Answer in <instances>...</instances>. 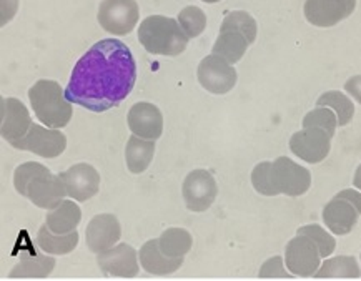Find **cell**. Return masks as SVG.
I'll list each match as a JSON object with an SVG mask.
<instances>
[{"instance_id": "obj_29", "label": "cell", "mask_w": 361, "mask_h": 281, "mask_svg": "<svg viewBox=\"0 0 361 281\" xmlns=\"http://www.w3.org/2000/svg\"><path fill=\"white\" fill-rule=\"evenodd\" d=\"M178 24L182 27L188 39H195L205 30L207 27V15L200 7L188 6L180 11Z\"/></svg>"}, {"instance_id": "obj_11", "label": "cell", "mask_w": 361, "mask_h": 281, "mask_svg": "<svg viewBox=\"0 0 361 281\" xmlns=\"http://www.w3.org/2000/svg\"><path fill=\"white\" fill-rule=\"evenodd\" d=\"M331 135L322 128H303L290 138V150L303 162L317 165L330 155Z\"/></svg>"}, {"instance_id": "obj_3", "label": "cell", "mask_w": 361, "mask_h": 281, "mask_svg": "<svg viewBox=\"0 0 361 281\" xmlns=\"http://www.w3.org/2000/svg\"><path fill=\"white\" fill-rule=\"evenodd\" d=\"M188 37L178 20L165 15H150L143 18L138 27V42L148 54L177 57L188 45Z\"/></svg>"}, {"instance_id": "obj_26", "label": "cell", "mask_w": 361, "mask_h": 281, "mask_svg": "<svg viewBox=\"0 0 361 281\" xmlns=\"http://www.w3.org/2000/svg\"><path fill=\"white\" fill-rule=\"evenodd\" d=\"M160 250L170 258H185L193 246V238L183 228H169L159 238Z\"/></svg>"}, {"instance_id": "obj_16", "label": "cell", "mask_w": 361, "mask_h": 281, "mask_svg": "<svg viewBox=\"0 0 361 281\" xmlns=\"http://www.w3.org/2000/svg\"><path fill=\"white\" fill-rule=\"evenodd\" d=\"M87 248L95 255L115 246L122 238V227L118 218L110 213H100L94 216L87 225Z\"/></svg>"}, {"instance_id": "obj_1", "label": "cell", "mask_w": 361, "mask_h": 281, "mask_svg": "<svg viewBox=\"0 0 361 281\" xmlns=\"http://www.w3.org/2000/svg\"><path fill=\"white\" fill-rule=\"evenodd\" d=\"M137 82L135 58L123 42L99 40L78 58L66 89L68 102L102 113L118 107Z\"/></svg>"}, {"instance_id": "obj_9", "label": "cell", "mask_w": 361, "mask_h": 281, "mask_svg": "<svg viewBox=\"0 0 361 281\" xmlns=\"http://www.w3.org/2000/svg\"><path fill=\"white\" fill-rule=\"evenodd\" d=\"M183 200L185 205L193 213H203L214 205L219 195V187L208 170L198 168L190 172L183 180Z\"/></svg>"}, {"instance_id": "obj_33", "label": "cell", "mask_w": 361, "mask_h": 281, "mask_svg": "<svg viewBox=\"0 0 361 281\" xmlns=\"http://www.w3.org/2000/svg\"><path fill=\"white\" fill-rule=\"evenodd\" d=\"M260 278H291V271L286 268L285 260L281 256H273L262 265Z\"/></svg>"}, {"instance_id": "obj_21", "label": "cell", "mask_w": 361, "mask_h": 281, "mask_svg": "<svg viewBox=\"0 0 361 281\" xmlns=\"http://www.w3.org/2000/svg\"><path fill=\"white\" fill-rule=\"evenodd\" d=\"M55 265V258L52 255H44V253H30L27 251L22 255L20 263L13 266L8 273L11 278H47L52 273Z\"/></svg>"}, {"instance_id": "obj_28", "label": "cell", "mask_w": 361, "mask_h": 281, "mask_svg": "<svg viewBox=\"0 0 361 281\" xmlns=\"http://www.w3.org/2000/svg\"><path fill=\"white\" fill-rule=\"evenodd\" d=\"M220 29H235L242 32V34L250 40V44H253L255 40H257V34H258L257 20H255V18L245 11H233L226 13L224 22H221Z\"/></svg>"}, {"instance_id": "obj_13", "label": "cell", "mask_w": 361, "mask_h": 281, "mask_svg": "<svg viewBox=\"0 0 361 281\" xmlns=\"http://www.w3.org/2000/svg\"><path fill=\"white\" fill-rule=\"evenodd\" d=\"M138 253L135 248L127 243H118L109 250L97 255V265L105 276H117V278H133L140 271L138 265Z\"/></svg>"}, {"instance_id": "obj_32", "label": "cell", "mask_w": 361, "mask_h": 281, "mask_svg": "<svg viewBox=\"0 0 361 281\" xmlns=\"http://www.w3.org/2000/svg\"><path fill=\"white\" fill-rule=\"evenodd\" d=\"M252 185L255 192L260 193L263 196H276L271 180V162H262L253 168Z\"/></svg>"}, {"instance_id": "obj_15", "label": "cell", "mask_w": 361, "mask_h": 281, "mask_svg": "<svg viewBox=\"0 0 361 281\" xmlns=\"http://www.w3.org/2000/svg\"><path fill=\"white\" fill-rule=\"evenodd\" d=\"M32 118L29 110L18 99H2L0 102V133L4 140L8 144L20 140L22 137L27 135V132L32 127Z\"/></svg>"}, {"instance_id": "obj_31", "label": "cell", "mask_w": 361, "mask_h": 281, "mask_svg": "<svg viewBox=\"0 0 361 281\" xmlns=\"http://www.w3.org/2000/svg\"><path fill=\"white\" fill-rule=\"evenodd\" d=\"M296 233L305 235V237L312 239L314 245L318 246V250H320L322 258H328L331 256V253H335L336 239L320 225H305V227H300Z\"/></svg>"}, {"instance_id": "obj_24", "label": "cell", "mask_w": 361, "mask_h": 281, "mask_svg": "<svg viewBox=\"0 0 361 281\" xmlns=\"http://www.w3.org/2000/svg\"><path fill=\"white\" fill-rule=\"evenodd\" d=\"M37 245L44 253L49 255H68L78 246V232L67 233V235H57L50 232L47 223L42 225L37 233Z\"/></svg>"}, {"instance_id": "obj_6", "label": "cell", "mask_w": 361, "mask_h": 281, "mask_svg": "<svg viewBox=\"0 0 361 281\" xmlns=\"http://www.w3.org/2000/svg\"><path fill=\"white\" fill-rule=\"evenodd\" d=\"M271 180L276 195L302 196L312 187V173L288 156H279L271 162Z\"/></svg>"}, {"instance_id": "obj_4", "label": "cell", "mask_w": 361, "mask_h": 281, "mask_svg": "<svg viewBox=\"0 0 361 281\" xmlns=\"http://www.w3.org/2000/svg\"><path fill=\"white\" fill-rule=\"evenodd\" d=\"M30 107L35 117L49 128H63L72 120L73 107L68 102L66 92L55 80H39L29 90Z\"/></svg>"}, {"instance_id": "obj_38", "label": "cell", "mask_w": 361, "mask_h": 281, "mask_svg": "<svg viewBox=\"0 0 361 281\" xmlns=\"http://www.w3.org/2000/svg\"><path fill=\"white\" fill-rule=\"evenodd\" d=\"M360 260H361V255H360Z\"/></svg>"}, {"instance_id": "obj_18", "label": "cell", "mask_w": 361, "mask_h": 281, "mask_svg": "<svg viewBox=\"0 0 361 281\" xmlns=\"http://www.w3.org/2000/svg\"><path fill=\"white\" fill-rule=\"evenodd\" d=\"M323 223L326 225L328 230L338 237H345L353 232L360 218V211L355 208L350 201L343 198L333 196V200L328 201L323 208Z\"/></svg>"}, {"instance_id": "obj_35", "label": "cell", "mask_w": 361, "mask_h": 281, "mask_svg": "<svg viewBox=\"0 0 361 281\" xmlns=\"http://www.w3.org/2000/svg\"><path fill=\"white\" fill-rule=\"evenodd\" d=\"M335 196L343 198V200L350 201V204L353 205L355 208L360 211V215H361V193H360L358 188H356V190H355V188H348V190H343V192L336 193Z\"/></svg>"}, {"instance_id": "obj_19", "label": "cell", "mask_w": 361, "mask_h": 281, "mask_svg": "<svg viewBox=\"0 0 361 281\" xmlns=\"http://www.w3.org/2000/svg\"><path fill=\"white\" fill-rule=\"evenodd\" d=\"M140 258V266L148 275L155 276H169L177 271L183 265V258H170L160 250L159 238L148 239L142 250L138 251Z\"/></svg>"}, {"instance_id": "obj_14", "label": "cell", "mask_w": 361, "mask_h": 281, "mask_svg": "<svg viewBox=\"0 0 361 281\" xmlns=\"http://www.w3.org/2000/svg\"><path fill=\"white\" fill-rule=\"evenodd\" d=\"M67 195L75 201H89L100 190V173L89 163H77L60 173Z\"/></svg>"}, {"instance_id": "obj_12", "label": "cell", "mask_w": 361, "mask_h": 281, "mask_svg": "<svg viewBox=\"0 0 361 281\" xmlns=\"http://www.w3.org/2000/svg\"><path fill=\"white\" fill-rule=\"evenodd\" d=\"M356 8V0H305L303 13L310 24L330 29L348 18Z\"/></svg>"}, {"instance_id": "obj_37", "label": "cell", "mask_w": 361, "mask_h": 281, "mask_svg": "<svg viewBox=\"0 0 361 281\" xmlns=\"http://www.w3.org/2000/svg\"><path fill=\"white\" fill-rule=\"evenodd\" d=\"M202 2H205V4H216V2H220V0H202Z\"/></svg>"}, {"instance_id": "obj_23", "label": "cell", "mask_w": 361, "mask_h": 281, "mask_svg": "<svg viewBox=\"0 0 361 281\" xmlns=\"http://www.w3.org/2000/svg\"><path fill=\"white\" fill-rule=\"evenodd\" d=\"M250 45L252 44L242 32L235 29H220L219 39L214 44L212 54L220 55V57L228 60L230 63H237L247 54Z\"/></svg>"}, {"instance_id": "obj_10", "label": "cell", "mask_w": 361, "mask_h": 281, "mask_svg": "<svg viewBox=\"0 0 361 281\" xmlns=\"http://www.w3.org/2000/svg\"><path fill=\"white\" fill-rule=\"evenodd\" d=\"M285 265L293 276L310 278L320 270L322 253L308 237L296 233L285 248Z\"/></svg>"}, {"instance_id": "obj_20", "label": "cell", "mask_w": 361, "mask_h": 281, "mask_svg": "<svg viewBox=\"0 0 361 281\" xmlns=\"http://www.w3.org/2000/svg\"><path fill=\"white\" fill-rule=\"evenodd\" d=\"M155 156V140H147L138 135L128 138L125 146V163L128 172L133 175H140L150 167L152 160Z\"/></svg>"}, {"instance_id": "obj_8", "label": "cell", "mask_w": 361, "mask_h": 281, "mask_svg": "<svg viewBox=\"0 0 361 281\" xmlns=\"http://www.w3.org/2000/svg\"><path fill=\"white\" fill-rule=\"evenodd\" d=\"M200 85L214 95H225L237 85L238 73L228 60L212 54L200 62L197 70Z\"/></svg>"}, {"instance_id": "obj_5", "label": "cell", "mask_w": 361, "mask_h": 281, "mask_svg": "<svg viewBox=\"0 0 361 281\" xmlns=\"http://www.w3.org/2000/svg\"><path fill=\"white\" fill-rule=\"evenodd\" d=\"M97 18L105 32L123 37L137 27L140 8L135 0H102Z\"/></svg>"}, {"instance_id": "obj_30", "label": "cell", "mask_w": 361, "mask_h": 281, "mask_svg": "<svg viewBox=\"0 0 361 281\" xmlns=\"http://www.w3.org/2000/svg\"><path fill=\"white\" fill-rule=\"evenodd\" d=\"M302 125L303 128H312V127L322 128V130L330 133L331 137H335V132L338 127V117L331 108L317 107L314 110H312V112L305 115Z\"/></svg>"}, {"instance_id": "obj_27", "label": "cell", "mask_w": 361, "mask_h": 281, "mask_svg": "<svg viewBox=\"0 0 361 281\" xmlns=\"http://www.w3.org/2000/svg\"><path fill=\"white\" fill-rule=\"evenodd\" d=\"M317 107L331 108L338 117V127H346L355 117V104L345 94L338 90L325 92L317 100Z\"/></svg>"}, {"instance_id": "obj_17", "label": "cell", "mask_w": 361, "mask_h": 281, "mask_svg": "<svg viewBox=\"0 0 361 281\" xmlns=\"http://www.w3.org/2000/svg\"><path fill=\"white\" fill-rule=\"evenodd\" d=\"M128 128L133 135L147 140H159L164 133V115L160 108L150 102H138L128 110Z\"/></svg>"}, {"instance_id": "obj_34", "label": "cell", "mask_w": 361, "mask_h": 281, "mask_svg": "<svg viewBox=\"0 0 361 281\" xmlns=\"http://www.w3.org/2000/svg\"><path fill=\"white\" fill-rule=\"evenodd\" d=\"M345 92L351 96V99H355V102H358L361 105V75L348 78L345 84Z\"/></svg>"}, {"instance_id": "obj_36", "label": "cell", "mask_w": 361, "mask_h": 281, "mask_svg": "<svg viewBox=\"0 0 361 281\" xmlns=\"http://www.w3.org/2000/svg\"><path fill=\"white\" fill-rule=\"evenodd\" d=\"M353 187L358 188V190L361 192V165L358 168H356L355 172V177H353Z\"/></svg>"}, {"instance_id": "obj_2", "label": "cell", "mask_w": 361, "mask_h": 281, "mask_svg": "<svg viewBox=\"0 0 361 281\" xmlns=\"http://www.w3.org/2000/svg\"><path fill=\"white\" fill-rule=\"evenodd\" d=\"M13 187L18 195L29 198L37 208L54 210L62 204L67 188L60 175H54L45 165L27 162L13 172Z\"/></svg>"}, {"instance_id": "obj_22", "label": "cell", "mask_w": 361, "mask_h": 281, "mask_svg": "<svg viewBox=\"0 0 361 281\" xmlns=\"http://www.w3.org/2000/svg\"><path fill=\"white\" fill-rule=\"evenodd\" d=\"M82 220V210L75 201L63 200L57 208L49 210L45 216V223L50 228V232L57 235H67L75 232L78 223Z\"/></svg>"}, {"instance_id": "obj_25", "label": "cell", "mask_w": 361, "mask_h": 281, "mask_svg": "<svg viewBox=\"0 0 361 281\" xmlns=\"http://www.w3.org/2000/svg\"><path fill=\"white\" fill-rule=\"evenodd\" d=\"M361 268L355 256H333L323 261L314 278H360Z\"/></svg>"}, {"instance_id": "obj_7", "label": "cell", "mask_w": 361, "mask_h": 281, "mask_svg": "<svg viewBox=\"0 0 361 281\" xmlns=\"http://www.w3.org/2000/svg\"><path fill=\"white\" fill-rule=\"evenodd\" d=\"M13 149L30 151L42 158H57L67 149V137L59 128H45L32 123L30 130L20 140L11 144Z\"/></svg>"}]
</instances>
